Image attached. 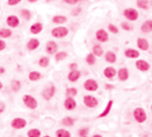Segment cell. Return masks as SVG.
I'll return each mask as SVG.
<instances>
[{
  "instance_id": "obj_20",
  "label": "cell",
  "mask_w": 152,
  "mask_h": 137,
  "mask_svg": "<svg viewBox=\"0 0 152 137\" xmlns=\"http://www.w3.org/2000/svg\"><path fill=\"white\" fill-rule=\"evenodd\" d=\"M141 31L144 33H149L152 32V20H147L143 23L140 27Z\"/></svg>"
},
{
  "instance_id": "obj_10",
  "label": "cell",
  "mask_w": 152,
  "mask_h": 137,
  "mask_svg": "<svg viewBox=\"0 0 152 137\" xmlns=\"http://www.w3.org/2000/svg\"><path fill=\"white\" fill-rule=\"evenodd\" d=\"M96 40L100 43H104L109 40L108 33L104 29H100L96 31L95 34Z\"/></svg>"
},
{
  "instance_id": "obj_17",
  "label": "cell",
  "mask_w": 152,
  "mask_h": 137,
  "mask_svg": "<svg viewBox=\"0 0 152 137\" xmlns=\"http://www.w3.org/2000/svg\"><path fill=\"white\" fill-rule=\"evenodd\" d=\"M124 55L129 59H137L140 57V53L139 51L134 49H127L124 51Z\"/></svg>"
},
{
  "instance_id": "obj_4",
  "label": "cell",
  "mask_w": 152,
  "mask_h": 137,
  "mask_svg": "<svg viewBox=\"0 0 152 137\" xmlns=\"http://www.w3.org/2000/svg\"><path fill=\"white\" fill-rule=\"evenodd\" d=\"M124 17L130 22H135L139 17V13L137 10L134 8L125 9L123 11Z\"/></svg>"
},
{
  "instance_id": "obj_29",
  "label": "cell",
  "mask_w": 152,
  "mask_h": 137,
  "mask_svg": "<svg viewBox=\"0 0 152 137\" xmlns=\"http://www.w3.org/2000/svg\"><path fill=\"white\" fill-rule=\"evenodd\" d=\"M41 135L42 132L38 128H31L27 132L28 137H41Z\"/></svg>"
},
{
  "instance_id": "obj_50",
  "label": "cell",
  "mask_w": 152,
  "mask_h": 137,
  "mask_svg": "<svg viewBox=\"0 0 152 137\" xmlns=\"http://www.w3.org/2000/svg\"><path fill=\"white\" fill-rule=\"evenodd\" d=\"M3 87H4V85H3V82L0 80V90H1L3 88Z\"/></svg>"
},
{
  "instance_id": "obj_7",
  "label": "cell",
  "mask_w": 152,
  "mask_h": 137,
  "mask_svg": "<svg viewBox=\"0 0 152 137\" xmlns=\"http://www.w3.org/2000/svg\"><path fill=\"white\" fill-rule=\"evenodd\" d=\"M83 87L85 90L89 92H95L98 89L99 85L95 80L89 79L84 82Z\"/></svg>"
},
{
  "instance_id": "obj_45",
  "label": "cell",
  "mask_w": 152,
  "mask_h": 137,
  "mask_svg": "<svg viewBox=\"0 0 152 137\" xmlns=\"http://www.w3.org/2000/svg\"><path fill=\"white\" fill-rule=\"evenodd\" d=\"M6 108V105L4 102H0V114L3 113Z\"/></svg>"
},
{
  "instance_id": "obj_5",
  "label": "cell",
  "mask_w": 152,
  "mask_h": 137,
  "mask_svg": "<svg viewBox=\"0 0 152 137\" xmlns=\"http://www.w3.org/2000/svg\"><path fill=\"white\" fill-rule=\"evenodd\" d=\"M133 116L134 119L139 123H144L147 119V115L144 109L138 107L135 108L133 111Z\"/></svg>"
},
{
  "instance_id": "obj_41",
  "label": "cell",
  "mask_w": 152,
  "mask_h": 137,
  "mask_svg": "<svg viewBox=\"0 0 152 137\" xmlns=\"http://www.w3.org/2000/svg\"><path fill=\"white\" fill-rule=\"evenodd\" d=\"M22 1V0H7V4L9 6L13 7L20 4Z\"/></svg>"
},
{
  "instance_id": "obj_47",
  "label": "cell",
  "mask_w": 152,
  "mask_h": 137,
  "mask_svg": "<svg viewBox=\"0 0 152 137\" xmlns=\"http://www.w3.org/2000/svg\"><path fill=\"white\" fill-rule=\"evenodd\" d=\"M105 89L106 90H112L113 89H114V86L111 85V84H109V83H107L105 85Z\"/></svg>"
},
{
  "instance_id": "obj_8",
  "label": "cell",
  "mask_w": 152,
  "mask_h": 137,
  "mask_svg": "<svg viewBox=\"0 0 152 137\" xmlns=\"http://www.w3.org/2000/svg\"><path fill=\"white\" fill-rule=\"evenodd\" d=\"M6 22L7 26L12 29L17 28L20 24V20L19 17L13 14L8 16Z\"/></svg>"
},
{
  "instance_id": "obj_55",
  "label": "cell",
  "mask_w": 152,
  "mask_h": 137,
  "mask_svg": "<svg viewBox=\"0 0 152 137\" xmlns=\"http://www.w3.org/2000/svg\"><path fill=\"white\" fill-rule=\"evenodd\" d=\"M151 110H152V104H151Z\"/></svg>"
},
{
  "instance_id": "obj_43",
  "label": "cell",
  "mask_w": 152,
  "mask_h": 137,
  "mask_svg": "<svg viewBox=\"0 0 152 137\" xmlns=\"http://www.w3.org/2000/svg\"><path fill=\"white\" fill-rule=\"evenodd\" d=\"M82 10L81 8L80 7H77V8H75L71 12V14L73 16H79L80 14V13L81 12Z\"/></svg>"
},
{
  "instance_id": "obj_56",
  "label": "cell",
  "mask_w": 152,
  "mask_h": 137,
  "mask_svg": "<svg viewBox=\"0 0 152 137\" xmlns=\"http://www.w3.org/2000/svg\"><path fill=\"white\" fill-rule=\"evenodd\" d=\"M151 5L152 6V0H151Z\"/></svg>"
},
{
  "instance_id": "obj_46",
  "label": "cell",
  "mask_w": 152,
  "mask_h": 137,
  "mask_svg": "<svg viewBox=\"0 0 152 137\" xmlns=\"http://www.w3.org/2000/svg\"><path fill=\"white\" fill-rule=\"evenodd\" d=\"M78 68V65L76 63H71L69 65V69L71 71L76 70Z\"/></svg>"
},
{
  "instance_id": "obj_15",
  "label": "cell",
  "mask_w": 152,
  "mask_h": 137,
  "mask_svg": "<svg viewBox=\"0 0 152 137\" xmlns=\"http://www.w3.org/2000/svg\"><path fill=\"white\" fill-rule=\"evenodd\" d=\"M137 47L142 51H147L149 49V43L146 39L144 38H138L137 40Z\"/></svg>"
},
{
  "instance_id": "obj_35",
  "label": "cell",
  "mask_w": 152,
  "mask_h": 137,
  "mask_svg": "<svg viewBox=\"0 0 152 137\" xmlns=\"http://www.w3.org/2000/svg\"><path fill=\"white\" fill-rule=\"evenodd\" d=\"M78 93V90L74 87L71 88H68L66 89L65 91V95L66 96L70 97V98H73L76 96Z\"/></svg>"
},
{
  "instance_id": "obj_40",
  "label": "cell",
  "mask_w": 152,
  "mask_h": 137,
  "mask_svg": "<svg viewBox=\"0 0 152 137\" xmlns=\"http://www.w3.org/2000/svg\"><path fill=\"white\" fill-rule=\"evenodd\" d=\"M89 132V129L88 128H84L79 129V135L80 136H86Z\"/></svg>"
},
{
  "instance_id": "obj_38",
  "label": "cell",
  "mask_w": 152,
  "mask_h": 137,
  "mask_svg": "<svg viewBox=\"0 0 152 137\" xmlns=\"http://www.w3.org/2000/svg\"><path fill=\"white\" fill-rule=\"evenodd\" d=\"M120 26L123 30L126 32H130L132 30V26L128 22H122L120 24Z\"/></svg>"
},
{
  "instance_id": "obj_42",
  "label": "cell",
  "mask_w": 152,
  "mask_h": 137,
  "mask_svg": "<svg viewBox=\"0 0 152 137\" xmlns=\"http://www.w3.org/2000/svg\"><path fill=\"white\" fill-rule=\"evenodd\" d=\"M6 47H7L6 42L3 39H0V52L6 49Z\"/></svg>"
},
{
  "instance_id": "obj_9",
  "label": "cell",
  "mask_w": 152,
  "mask_h": 137,
  "mask_svg": "<svg viewBox=\"0 0 152 137\" xmlns=\"http://www.w3.org/2000/svg\"><path fill=\"white\" fill-rule=\"evenodd\" d=\"M83 103L89 108H95L97 106L99 102L97 99L91 95H86L83 97Z\"/></svg>"
},
{
  "instance_id": "obj_16",
  "label": "cell",
  "mask_w": 152,
  "mask_h": 137,
  "mask_svg": "<svg viewBox=\"0 0 152 137\" xmlns=\"http://www.w3.org/2000/svg\"><path fill=\"white\" fill-rule=\"evenodd\" d=\"M64 106L67 110L71 111L76 109L77 106V103L73 98L68 97L64 101Z\"/></svg>"
},
{
  "instance_id": "obj_36",
  "label": "cell",
  "mask_w": 152,
  "mask_h": 137,
  "mask_svg": "<svg viewBox=\"0 0 152 137\" xmlns=\"http://www.w3.org/2000/svg\"><path fill=\"white\" fill-rule=\"evenodd\" d=\"M20 14L22 17L26 20L29 21L31 19L32 13L31 11L27 9H23L20 11Z\"/></svg>"
},
{
  "instance_id": "obj_6",
  "label": "cell",
  "mask_w": 152,
  "mask_h": 137,
  "mask_svg": "<svg viewBox=\"0 0 152 137\" xmlns=\"http://www.w3.org/2000/svg\"><path fill=\"white\" fill-rule=\"evenodd\" d=\"M56 93V87L54 85H51L44 89L42 92V96L46 101H49L55 96Z\"/></svg>"
},
{
  "instance_id": "obj_31",
  "label": "cell",
  "mask_w": 152,
  "mask_h": 137,
  "mask_svg": "<svg viewBox=\"0 0 152 137\" xmlns=\"http://www.w3.org/2000/svg\"><path fill=\"white\" fill-rule=\"evenodd\" d=\"M136 5L138 9L143 10H147L148 9L149 1L148 0H137Z\"/></svg>"
},
{
  "instance_id": "obj_22",
  "label": "cell",
  "mask_w": 152,
  "mask_h": 137,
  "mask_svg": "<svg viewBox=\"0 0 152 137\" xmlns=\"http://www.w3.org/2000/svg\"><path fill=\"white\" fill-rule=\"evenodd\" d=\"M67 21V17L63 15H55L52 18V22L55 24H63Z\"/></svg>"
},
{
  "instance_id": "obj_23",
  "label": "cell",
  "mask_w": 152,
  "mask_h": 137,
  "mask_svg": "<svg viewBox=\"0 0 152 137\" xmlns=\"http://www.w3.org/2000/svg\"><path fill=\"white\" fill-rule=\"evenodd\" d=\"M42 77V73L36 70L31 71L28 75V79L31 82L39 81V80L41 79Z\"/></svg>"
},
{
  "instance_id": "obj_57",
  "label": "cell",
  "mask_w": 152,
  "mask_h": 137,
  "mask_svg": "<svg viewBox=\"0 0 152 137\" xmlns=\"http://www.w3.org/2000/svg\"><path fill=\"white\" fill-rule=\"evenodd\" d=\"M81 137H87L86 136H81Z\"/></svg>"
},
{
  "instance_id": "obj_1",
  "label": "cell",
  "mask_w": 152,
  "mask_h": 137,
  "mask_svg": "<svg viewBox=\"0 0 152 137\" xmlns=\"http://www.w3.org/2000/svg\"><path fill=\"white\" fill-rule=\"evenodd\" d=\"M24 105L31 110H35L38 108L39 103L37 99L30 94H25L22 97Z\"/></svg>"
},
{
  "instance_id": "obj_18",
  "label": "cell",
  "mask_w": 152,
  "mask_h": 137,
  "mask_svg": "<svg viewBox=\"0 0 152 137\" xmlns=\"http://www.w3.org/2000/svg\"><path fill=\"white\" fill-rule=\"evenodd\" d=\"M117 74L116 70L112 66L106 67L103 70V75L107 79H111L113 78Z\"/></svg>"
},
{
  "instance_id": "obj_25",
  "label": "cell",
  "mask_w": 152,
  "mask_h": 137,
  "mask_svg": "<svg viewBox=\"0 0 152 137\" xmlns=\"http://www.w3.org/2000/svg\"><path fill=\"white\" fill-rule=\"evenodd\" d=\"M105 59L109 63H115L116 62L117 57L115 53L112 51H108L105 55Z\"/></svg>"
},
{
  "instance_id": "obj_37",
  "label": "cell",
  "mask_w": 152,
  "mask_h": 137,
  "mask_svg": "<svg viewBox=\"0 0 152 137\" xmlns=\"http://www.w3.org/2000/svg\"><path fill=\"white\" fill-rule=\"evenodd\" d=\"M86 62L90 66L94 65L96 62V56L92 53L88 54L86 57Z\"/></svg>"
},
{
  "instance_id": "obj_14",
  "label": "cell",
  "mask_w": 152,
  "mask_h": 137,
  "mask_svg": "<svg viewBox=\"0 0 152 137\" xmlns=\"http://www.w3.org/2000/svg\"><path fill=\"white\" fill-rule=\"evenodd\" d=\"M40 41L36 38H31L26 44V48L29 51H35L40 46Z\"/></svg>"
},
{
  "instance_id": "obj_21",
  "label": "cell",
  "mask_w": 152,
  "mask_h": 137,
  "mask_svg": "<svg viewBox=\"0 0 152 137\" xmlns=\"http://www.w3.org/2000/svg\"><path fill=\"white\" fill-rule=\"evenodd\" d=\"M81 75V72L78 70L71 71L68 74L67 79L70 82L74 83L77 82L80 78Z\"/></svg>"
},
{
  "instance_id": "obj_3",
  "label": "cell",
  "mask_w": 152,
  "mask_h": 137,
  "mask_svg": "<svg viewBox=\"0 0 152 137\" xmlns=\"http://www.w3.org/2000/svg\"><path fill=\"white\" fill-rule=\"evenodd\" d=\"M28 125V121L22 117L15 118L10 123L11 127L16 130H21L25 128Z\"/></svg>"
},
{
  "instance_id": "obj_28",
  "label": "cell",
  "mask_w": 152,
  "mask_h": 137,
  "mask_svg": "<svg viewBox=\"0 0 152 137\" xmlns=\"http://www.w3.org/2000/svg\"><path fill=\"white\" fill-rule=\"evenodd\" d=\"M92 53L96 57H101L104 53V50L100 44H95L92 47Z\"/></svg>"
},
{
  "instance_id": "obj_33",
  "label": "cell",
  "mask_w": 152,
  "mask_h": 137,
  "mask_svg": "<svg viewBox=\"0 0 152 137\" xmlns=\"http://www.w3.org/2000/svg\"><path fill=\"white\" fill-rule=\"evenodd\" d=\"M68 57V53L64 51L57 52L55 54V60L57 62H61L65 60Z\"/></svg>"
},
{
  "instance_id": "obj_52",
  "label": "cell",
  "mask_w": 152,
  "mask_h": 137,
  "mask_svg": "<svg viewBox=\"0 0 152 137\" xmlns=\"http://www.w3.org/2000/svg\"><path fill=\"white\" fill-rule=\"evenodd\" d=\"M46 1L47 2H51V1H54V0H46Z\"/></svg>"
},
{
  "instance_id": "obj_49",
  "label": "cell",
  "mask_w": 152,
  "mask_h": 137,
  "mask_svg": "<svg viewBox=\"0 0 152 137\" xmlns=\"http://www.w3.org/2000/svg\"><path fill=\"white\" fill-rule=\"evenodd\" d=\"M28 1L29 3L33 4V3H36L37 1H38V0H28Z\"/></svg>"
},
{
  "instance_id": "obj_30",
  "label": "cell",
  "mask_w": 152,
  "mask_h": 137,
  "mask_svg": "<svg viewBox=\"0 0 152 137\" xmlns=\"http://www.w3.org/2000/svg\"><path fill=\"white\" fill-rule=\"evenodd\" d=\"M50 64V59L47 56H42L38 60V65L42 68H47Z\"/></svg>"
},
{
  "instance_id": "obj_48",
  "label": "cell",
  "mask_w": 152,
  "mask_h": 137,
  "mask_svg": "<svg viewBox=\"0 0 152 137\" xmlns=\"http://www.w3.org/2000/svg\"><path fill=\"white\" fill-rule=\"evenodd\" d=\"M6 73V69L3 66H0V75H2Z\"/></svg>"
},
{
  "instance_id": "obj_51",
  "label": "cell",
  "mask_w": 152,
  "mask_h": 137,
  "mask_svg": "<svg viewBox=\"0 0 152 137\" xmlns=\"http://www.w3.org/2000/svg\"><path fill=\"white\" fill-rule=\"evenodd\" d=\"M92 137H102L100 135H99V134H96V135H94Z\"/></svg>"
},
{
  "instance_id": "obj_2",
  "label": "cell",
  "mask_w": 152,
  "mask_h": 137,
  "mask_svg": "<svg viewBox=\"0 0 152 137\" xmlns=\"http://www.w3.org/2000/svg\"><path fill=\"white\" fill-rule=\"evenodd\" d=\"M51 36L55 39H63L69 34V30L64 26L56 27L51 30Z\"/></svg>"
},
{
  "instance_id": "obj_53",
  "label": "cell",
  "mask_w": 152,
  "mask_h": 137,
  "mask_svg": "<svg viewBox=\"0 0 152 137\" xmlns=\"http://www.w3.org/2000/svg\"><path fill=\"white\" fill-rule=\"evenodd\" d=\"M43 137H51V136H49V135H45V136H44Z\"/></svg>"
},
{
  "instance_id": "obj_39",
  "label": "cell",
  "mask_w": 152,
  "mask_h": 137,
  "mask_svg": "<svg viewBox=\"0 0 152 137\" xmlns=\"http://www.w3.org/2000/svg\"><path fill=\"white\" fill-rule=\"evenodd\" d=\"M108 30L112 34H116L119 33V29L114 24H109L108 26Z\"/></svg>"
},
{
  "instance_id": "obj_44",
  "label": "cell",
  "mask_w": 152,
  "mask_h": 137,
  "mask_svg": "<svg viewBox=\"0 0 152 137\" xmlns=\"http://www.w3.org/2000/svg\"><path fill=\"white\" fill-rule=\"evenodd\" d=\"M63 1L69 5H75L79 2V0H63Z\"/></svg>"
},
{
  "instance_id": "obj_34",
  "label": "cell",
  "mask_w": 152,
  "mask_h": 137,
  "mask_svg": "<svg viewBox=\"0 0 152 137\" xmlns=\"http://www.w3.org/2000/svg\"><path fill=\"white\" fill-rule=\"evenodd\" d=\"M74 122L75 119H74L73 118L70 116H66L61 121L62 124L65 126H73L74 124Z\"/></svg>"
},
{
  "instance_id": "obj_11",
  "label": "cell",
  "mask_w": 152,
  "mask_h": 137,
  "mask_svg": "<svg viewBox=\"0 0 152 137\" xmlns=\"http://www.w3.org/2000/svg\"><path fill=\"white\" fill-rule=\"evenodd\" d=\"M58 49V44L53 40H49L48 41L45 46V51L49 55H55Z\"/></svg>"
},
{
  "instance_id": "obj_26",
  "label": "cell",
  "mask_w": 152,
  "mask_h": 137,
  "mask_svg": "<svg viewBox=\"0 0 152 137\" xmlns=\"http://www.w3.org/2000/svg\"><path fill=\"white\" fill-rule=\"evenodd\" d=\"M113 100H109L108 101V102L106 104V106L105 108V109L103 110V111L102 112H101L97 116L98 118H104L105 116H106L110 112L112 106H113Z\"/></svg>"
},
{
  "instance_id": "obj_54",
  "label": "cell",
  "mask_w": 152,
  "mask_h": 137,
  "mask_svg": "<svg viewBox=\"0 0 152 137\" xmlns=\"http://www.w3.org/2000/svg\"><path fill=\"white\" fill-rule=\"evenodd\" d=\"M86 1V0H79V1Z\"/></svg>"
},
{
  "instance_id": "obj_27",
  "label": "cell",
  "mask_w": 152,
  "mask_h": 137,
  "mask_svg": "<svg viewBox=\"0 0 152 137\" xmlns=\"http://www.w3.org/2000/svg\"><path fill=\"white\" fill-rule=\"evenodd\" d=\"M10 86L12 91L17 93L19 92L22 88V83L19 80L14 79L11 82Z\"/></svg>"
},
{
  "instance_id": "obj_19",
  "label": "cell",
  "mask_w": 152,
  "mask_h": 137,
  "mask_svg": "<svg viewBox=\"0 0 152 137\" xmlns=\"http://www.w3.org/2000/svg\"><path fill=\"white\" fill-rule=\"evenodd\" d=\"M118 77L119 80L122 82L126 81L129 77V72L128 70L125 67H122L119 69L117 72Z\"/></svg>"
},
{
  "instance_id": "obj_24",
  "label": "cell",
  "mask_w": 152,
  "mask_h": 137,
  "mask_svg": "<svg viewBox=\"0 0 152 137\" xmlns=\"http://www.w3.org/2000/svg\"><path fill=\"white\" fill-rule=\"evenodd\" d=\"M13 31L8 28H0V39H6L13 36Z\"/></svg>"
},
{
  "instance_id": "obj_32",
  "label": "cell",
  "mask_w": 152,
  "mask_h": 137,
  "mask_svg": "<svg viewBox=\"0 0 152 137\" xmlns=\"http://www.w3.org/2000/svg\"><path fill=\"white\" fill-rule=\"evenodd\" d=\"M56 137H71V133L65 129H58L55 131Z\"/></svg>"
},
{
  "instance_id": "obj_12",
  "label": "cell",
  "mask_w": 152,
  "mask_h": 137,
  "mask_svg": "<svg viewBox=\"0 0 152 137\" xmlns=\"http://www.w3.org/2000/svg\"><path fill=\"white\" fill-rule=\"evenodd\" d=\"M136 68L140 72H145L150 69V64L144 60L140 59L135 62V63Z\"/></svg>"
},
{
  "instance_id": "obj_13",
  "label": "cell",
  "mask_w": 152,
  "mask_h": 137,
  "mask_svg": "<svg viewBox=\"0 0 152 137\" xmlns=\"http://www.w3.org/2000/svg\"><path fill=\"white\" fill-rule=\"evenodd\" d=\"M44 30V25L41 22H36L32 24L29 28V31L33 35L40 34Z\"/></svg>"
}]
</instances>
